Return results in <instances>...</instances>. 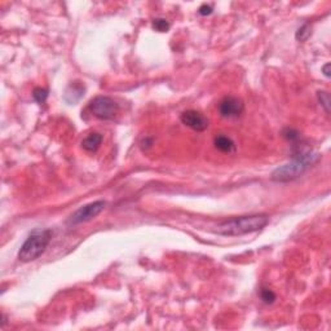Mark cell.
I'll return each instance as SVG.
<instances>
[{
	"label": "cell",
	"instance_id": "obj_13",
	"mask_svg": "<svg viewBox=\"0 0 331 331\" xmlns=\"http://www.w3.org/2000/svg\"><path fill=\"white\" fill-rule=\"evenodd\" d=\"M260 298H261V300H263L265 304H272V303H274V300H276V294H274L272 290H269V288H261V291H260Z\"/></svg>",
	"mask_w": 331,
	"mask_h": 331
},
{
	"label": "cell",
	"instance_id": "obj_9",
	"mask_svg": "<svg viewBox=\"0 0 331 331\" xmlns=\"http://www.w3.org/2000/svg\"><path fill=\"white\" fill-rule=\"evenodd\" d=\"M102 140L103 137L101 133H97V132L89 133L86 139L82 141L83 149L87 150V152H91V153H92V152H96V150L100 148L101 144H102Z\"/></svg>",
	"mask_w": 331,
	"mask_h": 331
},
{
	"label": "cell",
	"instance_id": "obj_4",
	"mask_svg": "<svg viewBox=\"0 0 331 331\" xmlns=\"http://www.w3.org/2000/svg\"><path fill=\"white\" fill-rule=\"evenodd\" d=\"M89 110L101 121H110L118 114L119 106L111 97L97 96L89 102Z\"/></svg>",
	"mask_w": 331,
	"mask_h": 331
},
{
	"label": "cell",
	"instance_id": "obj_8",
	"mask_svg": "<svg viewBox=\"0 0 331 331\" xmlns=\"http://www.w3.org/2000/svg\"><path fill=\"white\" fill-rule=\"evenodd\" d=\"M84 92H86V88L83 86L80 82H73L69 84V87L65 91L64 99L65 101L70 105H74V103L78 102L83 96H84Z\"/></svg>",
	"mask_w": 331,
	"mask_h": 331
},
{
	"label": "cell",
	"instance_id": "obj_10",
	"mask_svg": "<svg viewBox=\"0 0 331 331\" xmlns=\"http://www.w3.org/2000/svg\"><path fill=\"white\" fill-rule=\"evenodd\" d=\"M215 146L223 153H233L235 152L234 141L225 135H219L215 137Z\"/></svg>",
	"mask_w": 331,
	"mask_h": 331
},
{
	"label": "cell",
	"instance_id": "obj_6",
	"mask_svg": "<svg viewBox=\"0 0 331 331\" xmlns=\"http://www.w3.org/2000/svg\"><path fill=\"white\" fill-rule=\"evenodd\" d=\"M243 101L234 96H225L219 103V113L224 118H238L243 113Z\"/></svg>",
	"mask_w": 331,
	"mask_h": 331
},
{
	"label": "cell",
	"instance_id": "obj_14",
	"mask_svg": "<svg viewBox=\"0 0 331 331\" xmlns=\"http://www.w3.org/2000/svg\"><path fill=\"white\" fill-rule=\"evenodd\" d=\"M310 36V26L308 24L303 25L298 31H296V39L300 40V42H304Z\"/></svg>",
	"mask_w": 331,
	"mask_h": 331
},
{
	"label": "cell",
	"instance_id": "obj_16",
	"mask_svg": "<svg viewBox=\"0 0 331 331\" xmlns=\"http://www.w3.org/2000/svg\"><path fill=\"white\" fill-rule=\"evenodd\" d=\"M282 135H283V137H285V139L290 140V141H295V140L299 139V132L295 131V129H292V128H286Z\"/></svg>",
	"mask_w": 331,
	"mask_h": 331
},
{
	"label": "cell",
	"instance_id": "obj_12",
	"mask_svg": "<svg viewBox=\"0 0 331 331\" xmlns=\"http://www.w3.org/2000/svg\"><path fill=\"white\" fill-rule=\"evenodd\" d=\"M153 29L159 32H166L170 29V24L164 18H155L153 21Z\"/></svg>",
	"mask_w": 331,
	"mask_h": 331
},
{
	"label": "cell",
	"instance_id": "obj_5",
	"mask_svg": "<svg viewBox=\"0 0 331 331\" xmlns=\"http://www.w3.org/2000/svg\"><path fill=\"white\" fill-rule=\"evenodd\" d=\"M106 206L105 201H95L92 203H88L86 206L80 207L79 210H76L74 214L69 219V224L76 225L82 224V223H87V221L92 220L97 215H100Z\"/></svg>",
	"mask_w": 331,
	"mask_h": 331
},
{
	"label": "cell",
	"instance_id": "obj_11",
	"mask_svg": "<svg viewBox=\"0 0 331 331\" xmlns=\"http://www.w3.org/2000/svg\"><path fill=\"white\" fill-rule=\"evenodd\" d=\"M32 97H34V100H35L36 102L39 103L46 102L47 97H48V89L38 87V88H35L32 91Z\"/></svg>",
	"mask_w": 331,
	"mask_h": 331
},
{
	"label": "cell",
	"instance_id": "obj_1",
	"mask_svg": "<svg viewBox=\"0 0 331 331\" xmlns=\"http://www.w3.org/2000/svg\"><path fill=\"white\" fill-rule=\"evenodd\" d=\"M268 223H269L268 215H247V216L233 217L230 220L223 221L217 225L215 231L217 234L229 235V237L250 234V233H255V231H259L265 228Z\"/></svg>",
	"mask_w": 331,
	"mask_h": 331
},
{
	"label": "cell",
	"instance_id": "obj_15",
	"mask_svg": "<svg viewBox=\"0 0 331 331\" xmlns=\"http://www.w3.org/2000/svg\"><path fill=\"white\" fill-rule=\"evenodd\" d=\"M317 96H318V100H320L321 105L325 107V110L330 111V95L328 92H324V91H320V92L317 93Z\"/></svg>",
	"mask_w": 331,
	"mask_h": 331
},
{
	"label": "cell",
	"instance_id": "obj_7",
	"mask_svg": "<svg viewBox=\"0 0 331 331\" xmlns=\"http://www.w3.org/2000/svg\"><path fill=\"white\" fill-rule=\"evenodd\" d=\"M182 125L197 132H202L208 128V119L202 113L197 110H186L180 117Z\"/></svg>",
	"mask_w": 331,
	"mask_h": 331
},
{
	"label": "cell",
	"instance_id": "obj_3",
	"mask_svg": "<svg viewBox=\"0 0 331 331\" xmlns=\"http://www.w3.org/2000/svg\"><path fill=\"white\" fill-rule=\"evenodd\" d=\"M52 238V231L48 229H35L31 234L27 237L25 243L21 246L18 259L22 263H30L34 261L46 251Z\"/></svg>",
	"mask_w": 331,
	"mask_h": 331
},
{
	"label": "cell",
	"instance_id": "obj_18",
	"mask_svg": "<svg viewBox=\"0 0 331 331\" xmlns=\"http://www.w3.org/2000/svg\"><path fill=\"white\" fill-rule=\"evenodd\" d=\"M330 68H331V65L330 64H326L324 66V68H322V72H324V74H325V76H328V78H330L331 76V74H330Z\"/></svg>",
	"mask_w": 331,
	"mask_h": 331
},
{
	"label": "cell",
	"instance_id": "obj_2",
	"mask_svg": "<svg viewBox=\"0 0 331 331\" xmlns=\"http://www.w3.org/2000/svg\"><path fill=\"white\" fill-rule=\"evenodd\" d=\"M320 154L314 153V152H303V153L298 154L295 158H292L290 162L276 168L271 178L277 182H288L296 180L310 167H313L320 160Z\"/></svg>",
	"mask_w": 331,
	"mask_h": 331
},
{
	"label": "cell",
	"instance_id": "obj_17",
	"mask_svg": "<svg viewBox=\"0 0 331 331\" xmlns=\"http://www.w3.org/2000/svg\"><path fill=\"white\" fill-rule=\"evenodd\" d=\"M200 15L202 16H208L212 13V7L211 5H207V4H203V5H201L200 8Z\"/></svg>",
	"mask_w": 331,
	"mask_h": 331
}]
</instances>
